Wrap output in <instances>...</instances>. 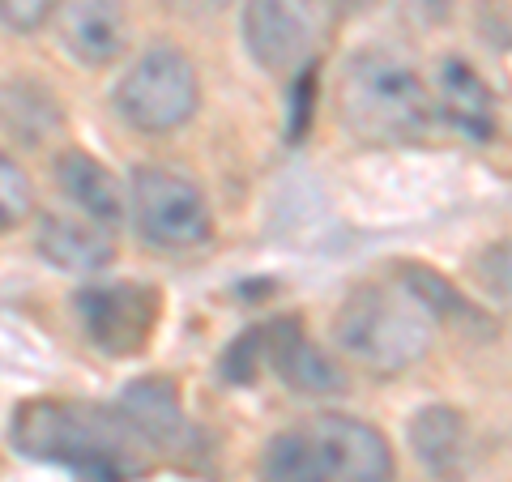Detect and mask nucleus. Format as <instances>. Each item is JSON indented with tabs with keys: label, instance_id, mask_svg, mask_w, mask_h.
I'll list each match as a JSON object with an SVG mask.
<instances>
[{
	"label": "nucleus",
	"instance_id": "f257e3e1",
	"mask_svg": "<svg viewBox=\"0 0 512 482\" xmlns=\"http://www.w3.org/2000/svg\"><path fill=\"white\" fill-rule=\"evenodd\" d=\"M13 444L35 461H56L94 482H124L141 470L137 436L120 414L77 401H26L13 414Z\"/></svg>",
	"mask_w": 512,
	"mask_h": 482
},
{
	"label": "nucleus",
	"instance_id": "f03ea898",
	"mask_svg": "<svg viewBox=\"0 0 512 482\" xmlns=\"http://www.w3.org/2000/svg\"><path fill=\"white\" fill-rule=\"evenodd\" d=\"M338 116L367 146H414L436 128L440 111L410 64L389 52H359L338 77Z\"/></svg>",
	"mask_w": 512,
	"mask_h": 482
},
{
	"label": "nucleus",
	"instance_id": "7ed1b4c3",
	"mask_svg": "<svg viewBox=\"0 0 512 482\" xmlns=\"http://www.w3.org/2000/svg\"><path fill=\"white\" fill-rule=\"evenodd\" d=\"M333 342L367 376H397L436 342V320L406 282H367L350 291L333 320Z\"/></svg>",
	"mask_w": 512,
	"mask_h": 482
},
{
	"label": "nucleus",
	"instance_id": "20e7f679",
	"mask_svg": "<svg viewBox=\"0 0 512 482\" xmlns=\"http://www.w3.org/2000/svg\"><path fill=\"white\" fill-rule=\"evenodd\" d=\"M201 82L192 60L171 43H158L120 77L116 107L141 133H171L197 116Z\"/></svg>",
	"mask_w": 512,
	"mask_h": 482
},
{
	"label": "nucleus",
	"instance_id": "39448f33",
	"mask_svg": "<svg viewBox=\"0 0 512 482\" xmlns=\"http://www.w3.org/2000/svg\"><path fill=\"white\" fill-rule=\"evenodd\" d=\"M133 218L150 248L184 252L201 248L214 231L210 201L188 175L171 167H137L133 175Z\"/></svg>",
	"mask_w": 512,
	"mask_h": 482
},
{
	"label": "nucleus",
	"instance_id": "423d86ee",
	"mask_svg": "<svg viewBox=\"0 0 512 482\" xmlns=\"http://www.w3.org/2000/svg\"><path fill=\"white\" fill-rule=\"evenodd\" d=\"M320 35L316 0H248L244 5V39L252 60L265 73H299L312 64V47Z\"/></svg>",
	"mask_w": 512,
	"mask_h": 482
},
{
	"label": "nucleus",
	"instance_id": "0eeeda50",
	"mask_svg": "<svg viewBox=\"0 0 512 482\" xmlns=\"http://www.w3.org/2000/svg\"><path fill=\"white\" fill-rule=\"evenodd\" d=\"M77 308H82V325L94 346L107 355H137L158 325V291L137 282L86 286L77 295Z\"/></svg>",
	"mask_w": 512,
	"mask_h": 482
},
{
	"label": "nucleus",
	"instance_id": "6e6552de",
	"mask_svg": "<svg viewBox=\"0 0 512 482\" xmlns=\"http://www.w3.org/2000/svg\"><path fill=\"white\" fill-rule=\"evenodd\" d=\"M308 431L325 457L329 482H397L393 448L372 423L350 414H320Z\"/></svg>",
	"mask_w": 512,
	"mask_h": 482
},
{
	"label": "nucleus",
	"instance_id": "1a4fd4ad",
	"mask_svg": "<svg viewBox=\"0 0 512 482\" xmlns=\"http://www.w3.org/2000/svg\"><path fill=\"white\" fill-rule=\"evenodd\" d=\"M265 329V363L282 376L286 389L308 393V397H338L346 393V372L320 350L295 316L269 320Z\"/></svg>",
	"mask_w": 512,
	"mask_h": 482
},
{
	"label": "nucleus",
	"instance_id": "9d476101",
	"mask_svg": "<svg viewBox=\"0 0 512 482\" xmlns=\"http://www.w3.org/2000/svg\"><path fill=\"white\" fill-rule=\"evenodd\" d=\"M52 18L60 43L82 64H111L128 47L124 0H60Z\"/></svg>",
	"mask_w": 512,
	"mask_h": 482
},
{
	"label": "nucleus",
	"instance_id": "9b49d317",
	"mask_svg": "<svg viewBox=\"0 0 512 482\" xmlns=\"http://www.w3.org/2000/svg\"><path fill=\"white\" fill-rule=\"evenodd\" d=\"M410 448L427 474L453 482L470 461V423L453 406H423L410 419Z\"/></svg>",
	"mask_w": 512,
	"mask_h": 482
},
{
	"label": "nucleus",
	"instance_id": "f8f14e48",
	"mask_svg": "<svg viewBox=\"0 0 512 482\" xmlns=\"http://www.w3.org/2000/svg\"><path fill=\"white\" fill-rule=\"evenodd\" d=\"M39 252L64 273H99L111 265L116 244L111 231L90 218H69V214H47L39 222Z\"/></svg>",
	"mask_w": 512,
	"mask_h": 482
},
{
	"label": "nucleus",
	"instance_id": "ddd939ff",
	"mask_svg": "<svg viewBox=\"0 0 512 482\" xmlns=\"http://www.w3.org/2000/svg\"><path fill=\"white\" fill-rule=\"evenodd\" d=\"M56 184H60L64 197H69L77 210H82V218L99 222V227L111 231L124 218V197H120L116 175H111L94 154H86V150H64L56 158Z\"/></svg>",
	"mask_w": 512,
	"mask_h": 482
},
{
	"label": "nucleus",
	"instance_id": "4468645a",
	"mask_svg": "<svg viewBox=\"0 0 512 482\" xmlns=\"http://www.w3.org/2000/svg\"><path fill=\"white\" fill-rule=\"evenodd\" d=\"M116 414L137 440L150 444H171L184 431V406L180 389L167 376H141L133 380L116 401Z\"/></svg>",
	"mask_w": 512,
	"mask_h": 482
},
{
	"label": "nucleus",
	"instance_id": "2eb2a0df",
	"mask_svg": "<svg viewBox=\"0 0 512 482\" xmlns=\"http://www.w3.org/2000/svg\"><path fill=\"white\" fill-rule=\"evenodd\" d=\"M436 111L457 128V133H466L470 141H491L495 137V94L487 90V82L470 69L466 60H444Z\"/></svg>",
	"mask_w": 512,
	"mask_h": 482
},
{
	"label": "nucleus",
	"instance_id": "dca6fc26",
	"mask_svg": "<svg viewBox=\"0 0 512 482\" xmlns=\"http://www.w3.org/2000/svg\"><path fill=\"white\" fill-rule=\"evenodd\" d=\"M397 273H402L397 282H406L410 291L419 295V303L431 312V320H436V325H440V320H448V325H457V329H466V333H495L491 320L478 312L474 303L444 278V273L427 269V265H402Z\"/></svg>",
	"mask_w": 512,
	"mask_h": 482
},
{
	"label": "nucleus",
	"instance_id": "f3484780",
	"mask_svg": "<svg viewBox=\"0 0 512 482\" xmlns=\"http://www.w3.org/2000/svg\"><path fill=\"white\" fill-rule=\"evenodd\" d=\"M261 482H329L325 457H320V448H316L308 427L282 431V436H274L265 444Z\"/></svg>",
	"mask_w": 512,
	"mask_h": 482
},
{
	"label": "nucleus",
	"instance_id": "a211bd4d",
	"mask_svg": "<svg viewBox=\"0 0 512 482\" xmlns=\"http://www.w3.org/2000/svg\"><path fill=\"white\" fill-rule=\"evenodd\" d=\"M30 116H39L43 124H60V107L52 94H43L39 86H30V82H13L0 90V124L9 128V133H18L26 137V120Z\"/></svg>",
	"mask_w": 512,
	"mask_h": 482
},
{
	"label": "nucleus",
	"instance_id": "6ab92c4d",
	"mask_svg": "<svg viewBox=\"0 0 512 482\" xmlns=\"http://www.w3.org/2000/svg\"><path fill=\"white\" fill-rule=\"evenodd\" d=\"M30 210H35V188H30L26 171L13 158L0 154V235L22 227Z\"/></svg>",
	"mask_w": 512,
	"mask_h": 482
},
{
	"label": "nucleus",
	"instance_id": "aec40b11",
	"mask_svg": "<svg viewBox=\"0 0 512 482\" xmlns=\"http://www.w3.org/2000/svg\"><path fill=\"white\" fill-rule=\"evenodd\" d=\"M261 363H265V329H248V333H239L227 346V355H222V376L231 384H252L256 372H261Z\"/></svg>",
	"mask_w": 512,
	"mask_h": 482
},
{
	"label": "nucleus",
	"instance_id": "412c9836",
	"mask_svg": "<svg viewBox=\"0 0 512 482\" xmlns=\"http://www.w3.org/2000/svg\"><path fill=\"white\" fill-rule=\"evenodd\" d=\"M320 64H303V69L291 77V116H286V137L291 141H303V133H308L312 124V111H316V86H320Z\"/></svg>",
	"mask_w": 512,
	"mask_h": 482
},
{
	"label": "nucleus",
	"instance_id": "4be33fe9",
	"mask_svg": "<svg viewBox=\"0 0 512 482\" xmlns=\"http://www.w3.org/2000/svg\"><path fill=\"white\" fill-rule=\"evenodd\" d=\"M56 5L60 0H0V22L9 30H18V35H30V30H39L52 18Z\"/></svg>",
	"mask_w": 512,
	"mask_h": 482
},
{
	"label": "nucleus",
	"instance_id": "5701e85b",
	"mask_svg": "<svg viewBox=\"0 0 512 482\" xmlns=\"http://www.w3.org/2000/svg\"><path fill=\"white\" fill-rule=\"evenodd\" d=\"M478 273H483V282L500 299H512V239L491 244L483 256H478Z\"/></svg>",
	"mask_w": 512,
	"mask_h": 482
},
{
	"label": "nucleus",
	"instance_id": "b1692460",
	"mask_svg": "<svg viewBox=\"0 0 512 482\" xmlns=\"http://www.w3.org/2000/svg\"><path fill=\"white\" fill-rule=\"evenodd\" d=\"M171 9H180V13H192V18H210V13L218 9H227L231 0H167Z\"/></svg>",
	"mask_w": 512,
	"mask_h": 482
},
{
	"label": "nucleus",
	"instance_id": "393cba45",
	"mask_svg": "<svg viewBox=\"0 0 512 482\" xmlns=\"http://www.w3.org/2000/svg\"><path fill=\"white\" fill-rule=\"evenodd\" d=\"M346 5H350V9H363V0H346Z\"/></svg>",
	"mask_w": 512,
	"mask_h": 482
}]
</instances>
